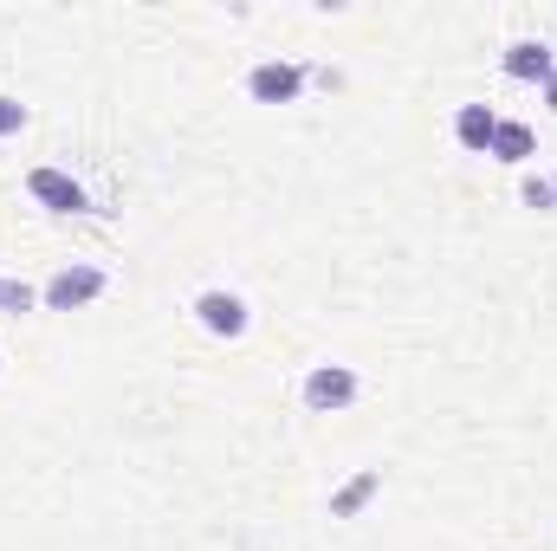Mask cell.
Wrapping results in <instances>:
<instances>
[{
	"instance_id": "cell-1",
	"label": "cell",
	"mask_w": 557,
	"mask_h": 551,
	"mask_svg": "<svg viewBox=\"0 0 557 551\" xmlns=\"http://www.w3.org/2000/svg\"><path fill=\"white\" fill-rule=\"evenodd\" d=\"M298 396H305L311 415H344L357 396H363V377H357L350 364H311L305 383H298Z\"/></svg>"
},
{
	"instance_id": "cell-2",
	"label": "cell",
	"mask_w": 557,
	"mask_h": 551,
	"mask_svg": "<svg viewBox=\"0 0 557 551\" xmlns=\"http://www.w3.org/2000/svg\"><path fill=\"white\" fill-rule=\"evenodd\" d=\"M26 195H33L46 215H91V188H85L72 169H52V162H39V169L26 175Z\"/></svg>"
},
{
	"instance_id": "cell-3",
	"label": "cell",
	"mask_w": 557,
	"mask_h": 551,
	"mask_svg": "<svg viewBox=\"0 0 557 551\" xmlns=\"http://www.w3.org/2000/svg\"><path fill=\"white\" fill-rule=\"evenodd\" d=\"M104 285H111L104 267H85V260H78V267H59V273L39 285V305H46V311H85L91 298H104Z\"/></svg>"
},
{
	"instance_id": "cell-4",
	"label": "cell",
	"mask_w": 557,
	"mask_h": 551,
	"mask_svg": "<svg viewBox=\"0 0 557 551\" xmlns=\"http://www.w3.org/2000/svg\"><path fill=\"white\" fill-rule=\"evenodd\" d=\"M195 318H201V331H214V338H227V344L253 331V305H247L240 292H227V285L195 292Z\"/></svg>"
},
{
	"instance_id": "cell-5",
	"label": "cell",
	"mask_w": 557,
	"mask_h": 551,
	"mask_svg": "<svg viewBox=\"0 0 557 551\" xmlns=\"http://www.w3.org/2000/svg\"><path fill=\"white\" fill-rule=\"evenodd\" d=\"M298 91H305V65L298 59H260L247 72V98L253 105H298Z\"/></svg>"
},
{
	"instance_id": "cell-6",
	"label": "cell",
	"mask_w": 557,
	"mask_h": 551,
	"mask_svg": "<svg viewBox=\"0 0 557 551\" xmlns=\"http://www.w3.org/2000/svg\"><path fill=\"white\" fill-rule=\"evenodd\" d=\"M499 65H506V78H512V85H545V78L557 72V52L545 46V39H512Z\"/></svg>"
},
{
	"instance_id": "cell-7",
	"label": "cell",
	"mask_w": 557,
	"mask_h": 551,
	"mask_svg": "<svg viewBox=\"0 0 557 551\" xmlns=\"http://www.w3.org/2000/svg\"><path fill=\"white\" fill-rule=\"evenodd\" d=\"M493 131H499V111H493V105H460V111H454V143H460V149L486 156V149H493Z\"/></svg>"
},
{
	"instance_id": "cell-8",
	"label": "cell",
	"mask_w": 557,
	"mask_h": 551,
	"mask_svg": "<svg viewBox=\"0 0 557 551\" xmlns=\"http://www.w3.org/2000/svg\"><path fill=\"white\" fill-rule=\"evenodd\" d=\"M493 162H506V169H525L532 156H539V137H532V124H519V118H499V131H493V149H486Z\"/></svg>"
},
{
	"instance_id": "cell-9",
	"label": "cell",
	"mask_w": 557,
	"mask_h": 551,
	"mask_svg": "<svg viewBox=\"0 0 557 551\" xmlns=\"http://www.w3.org/2000/svg\"><path fill=\"white\" fill-rule=\"evenodd\" d=\"M383 493V467H363V474H350L337 493H331V519H357L370 500Z\"/></svg>"
},
{
	"instance_id": "cell-10",
	"label": "cell",
	"mask_w": 557,
	"mask_h": 551,
	"mask_svg": "<svg viewBox=\"0 0 557 551\" xmlns=\"http://www.w3.org/2000/svg\"><path fill=\"white\" fill-rule=\"evenodd\" d=\"M33 305H39V285H33V279L0 273V311H7V318H26Z\"/></svg>"
},
{
	"instance_id": "cell-11",
	"label": "cell",
	"mask_w": 557,
	"mask_h": 551,
	"mask_svg": "<svg viewBox=\"0 0 557 551\" xmlns=\"http://www.w3.org/2000/svg\"><path fill=\"white\" fill-rule=\"evenodd\" d=\"M519 195H525V208H539V215H557L552 175H525V182H519Z\"/></svg>"
},
{
	"instance_id": "cell-12",
	"label": "cell",
	"mask_w": 557,
	"mask_h": 551,
	"mask_svg": "<svg viewBox=\"0 0 557 551\" xmlns=\"http://www.w3.org/2000/svg\"><path fill=\"white\" fill-rule=\"evenodd\" d=\"M26 118H33V111H26L20 98H7V91H0V137H20V131H26Z\"/></svg>"
},
{
	"instance_id": "cell-13",
	"label": "cell",
	"mask_w": 557,
	"mask_h": 551,
	"mask_svg": "<svg viewBox=\"0 0 557 551\" xmlns=\"http://www.w3.org/2000/svg\"><path fill=\"white\" fill-rule=\"evenodd\" d=\"M539 98H545V111H552V118H557V72H552V78H545V85H539Z\"/></svg>"
},
{
	"instance_id": "cell-14",
	"label": "cell",
	"mask_w": 557,
	"mask_h": 551,
	"mask_svg": "<svg viewBox=\"0 0 557 551\" xmlns=\"http://www.w3.org/2000/svg\"><path fill=\"white\" fill-rule=\"evenodd\" d=\"M552 188H557V175H552Z\"/></svg>"
}]
</instances>
